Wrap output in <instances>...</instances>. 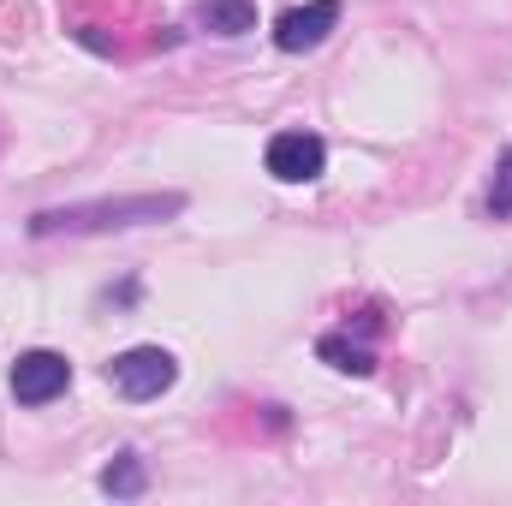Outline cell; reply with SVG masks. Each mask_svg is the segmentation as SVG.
<instances>
[{"label":"cell","instance_id":"4","mask_svg":"<svg viewBox=\"0 0 512 506\" xmlns=\"http://www.w3.org/2000/svg\"><path fill=\"white\" fill-rule=\"evenodd\" d=\"M66 381H72V364L60 352H24L12 364V393L24 405H48L54 393H66Z\"/></svg>","mask_w":512,"mask_h":506},{"label":"cell","instance_id":"7","mask_svg":"<svg viewBox=\"0 0 512 506\" xmlns=\"http://www.w3.org/2000/svg\"><path fill=\"white\" fill-rule=\"evenodd\" d=\"M316 352H322V358H328L334 370H352V376H370V370H376V358H370V352H364L358 340H346V334H328V340H322Z\"/></svg>","mask_w":512,"mask_h":506},{"label":"cell","instance_id":"5","mask_svg":"<svg viewBox=\"0 0 512 506\" xmlns=\"http://www.w3.org/2000/svg\"><path fill=\"white\" fill-rule=\"evenodd\" d=\"M322 161H328V149H322V137H310V131H280L274 143H268V173L274 179H316L322 173Z\"/></svg>","mask_w":512,"mask_h":506},{"label":"cell","instance_id":"9","mask_svg":"<svg viewBox=\"0 0 512 506\" xmlns=\"http://www.w3.org/2000/svg\"><path fill=\"white\" fill-rule=\"evenodd\" d=\"M489 215H495V221H512V149L501 155V167H495V191H489Z\"/></svg>","mask_w":512,"mask_h":506},{"label":"cell","instance_id":"1","mask_svg":"<svg viewBox=\"0 0 512 506\" xmlns=\"http://www.w3.org/2000/svg\"><path fill=\"white\" fill-rule=\"evenodd\" d=\"M185 203L179 197H126V203H84V209H48L30 221L36 239H54V233H108V227H137V221H161V215H179Z\"/></svg>","mask_w":512,"mask_h":506},{"label":"cell","instance_id":"3","mask_svg":"<svg viewBox=\"0 0 512 506\" xmlns=\"http://www.w3.org/2000/svg\"><path fill=\"white\" fill-rule=\"evenodd\" d=\"M334 24H340V0H310V6H292V12H280V24H274V42H280L286 54H304V48H322Z\"/></svg>","mask_w":512,"mask_h":506},{"label":"cell","instance_id":"8","mask_svg":"<svg viewBox=\"0 0 512 506\" xmlns=\"http://www.w3.org/2000/svg\"><path fill=\"white\" fill-rule=\"evenodd\" d=\"M102 489H108V495H137V489H143V465H137V453H120V459L102 471Z\"/></svg>","mask_w":512,"mask_h":506},{"label":"cell","instance_id":"6","mask_svg":"<svg viewBox=\"0 0 512 506\" xmlns=\"http://www.w3.org/2000/svg\"><path fill=\"white\" fill-rule=\"evenodd\" d=\"M197 24L215 30V36H245V30H256V6L251 0H203Z\"/></svg>","mask_w":512,"mask_h":506},{"label":"cell","instance_id":"2","mask_svg":"<svg viewBox=\"0 0 512 506\" xmlns=\"http://www.w3.org/2000/svg\"><path fill=\"white\" fill-rule=\"evenodd\" d=\"M173 358L161 352V346H131L114 358V387L126 393V399H155V393H167L173 387Z\"/></svg>","mask_w":512,"mask_h":506}]
</instances>
